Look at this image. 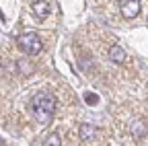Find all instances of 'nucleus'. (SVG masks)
Instances as JSON below:
<instances>
[{
  "label": "nucleus",
  "instance_id": "nucleus-1",
  "mask_svg": "<svg viewBox=\"0 0 148 146\" xmlns=\"http://www.w3.org/2000/svg\"><path fill=\"white\" fill-rule=\"evenodd\" d=\"M31 111L41 123H47L56 111V97L47 90H41L31 99Z\"/></svg>",
  "mask_w": 148,
  "mask_h": 146
},
{
  "label": "nucleus",
  "instance_id": "nucleus-2",
  "mask_svg": "<svg viewBox=\"0 0 148 146\" xmlns=\"http://www.w3.org/2000/svg\"><path fill=\"white\" fill-rule=\"evenodd\" d=\"M18 47H21L25 53L29 56H37L41 51V41H39V35L37 33H25L18 37Z\"/></svg>",
  "mask_w": 148,
  "mask_h": 146
},
{
  "label": "nucleus",
  "instance_id": "nucleus-3",
  "mask_svg": "<svg viewBox=\"0 0 148 146\" xmlns=\"http://www.w3.org/2000/svg\"><path fill=\"white\" fill-rule=\"evenodd\" d=\"M119 6H121V12L125 19H134L140 12V0H121Z\"/></svg>",
  "mask_w": 148,
  "mask_h": 146
},
{
  "label": "nucleus",
  "instance_id": "nucleus-4",
  "mask_svg": "<svg viewBox=\"0 0 148 146\" xmlns=\"http://www.w3.org/2000/svg\"><path fill=\"white\" fill-rule=\"evenodd\" d=\"M33 12H35V16H37V19H45V16H47V12H49L47 2H45V0H37V2L33 4Z\"/></svg>",
  "mask_w": 148,
  "mask_h": 146
},
{
  "label": "nucleus",
  "instance_id": "nucleus-5",
  "mask_svg": "<svg viewBox=\"0 0 148 146\" xmlns=\"http://www.w3.org/2000/svg\"><path fill=\"white\" fill-rule=\"evenodd\" d=\"M109 58H111V60H113L115 64H123L127 56H125V51H123V49H121L119 45H113V47H111V49H109Z\"/></svg>",
  "mask_w": 148,
  "mask_h": 146
},
{
  "label": "nucleus",
  "instance_id": "nucleus-6",
  "mask_svg": "<svg viewBox=\"0 0 148 146\" xmlns=\"http://www.w3.org/2000/svg\"><path fill=\"white\" fill-rule=\"evenodd\" d=\"M95 127H92L90 123H82L80 125V140H88V138H92V136H95Z\"/></svg>",
  "mask_w": 148,
  "mask_h": 146
},
{
  "label": "nucleus",
  "instance_id": "nucleus-7",
  "mask_svg": "<svg viewBox=\"0 0 148 146\" xmlns=\"http://www.w3.org/2000/svg\"><path fill=\"white\" fill-rule=\"evenodd\" d=\"M144 132H146V127H144L140 121H136V123H134V136L140 138V136H144Z\"/></svg>",
  "mask_w": 148,
  "mask_h": 146
},
{
  "label": "nucleus",
  "instance_id": "nucleus-8",
  "mask_svg": "<svg viewBox=\"0 0 148 146\" xmlns=\"http://www.w3.org/2000/svg\"><path fill=\"white\" fill-rule=\"evenodd\" d=\"M45 146H60V138L56 136V134H51V136L45 140Z\"/></svg>",
  "mask_w": 148,
  "mask_h": 146
}]
</instances>
